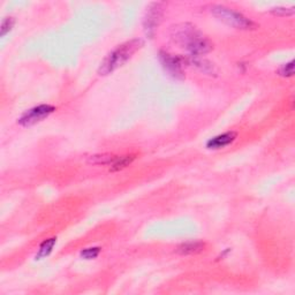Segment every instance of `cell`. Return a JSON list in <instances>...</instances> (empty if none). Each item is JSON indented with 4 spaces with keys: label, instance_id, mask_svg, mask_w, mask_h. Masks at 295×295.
<instances>
[{
    "label": "cell",
    "instance_id": "1",
    "mask_svg": "<svg viewBox=\"0 0 295 295\" xmlns=\"http://www.w3.org/2000/svg\"><path fill=\"white\" fill-rule=\"evenodd\" d=\"M171 37L181 48L186 49L190 56L201 57L213 49L212 43L204 36L196 27L189 24L175 26L172 28Z\"/></svg>",
    "mask_w": 295,
    "mask_h": 295
},
{
    "label": "cell",
    "instance_id": "2",
    "mask_svg": "<svg viewBox=\"0 0 295 295\" xmlns=\"http://www.w3.org/2000/svg\"><path fill=\"white\" fill-rule=\"evenodd\" d=\"M142 45H143L142 40L135 38L121 44L120 47L113 50V51L108 54L101 63V67H99L98 70L99 75H108L117 71L118 68L124 66L125 63L128 61L141 48H142Z\"/></svg>",
    "mask_w": 295,
    "mask_h": 295
},
{
    "label": "cell",
    "instance_id": "3",
    "mask_svg": "<svg viewBox=\"0 0 295 295\" xmlns=\"http://www.w3.org/2000/svg\"><path fill=\"white\" fill-rule=\"evenodd\" d=\"M210 12L218 20L224 22V24L230 27H233L235 29L251 30L256 28V25L251 19H248L247 16H244L241 13L231 10L229 7L213 5L210 8Z\"/></svg>",
    "mask_w": 295,
    "mask_h": 295
},
{
    "label": "cell",
    "instance_id": "4",
    "mask_svg": "<svg viewBox=\"0 0 295 295\" xmlns=\"http://www.w3.org/2000/svg\"><path fill=\"white\" fill-rule=\"evenodd\" d=\"M163 12H164V10H163V4L161 3H152L147 8L143 20V27L145 35H147L149 38H152L153 36H155L158 26H160L162 22Z\"/></svg>",
    "mask_w": 295,
    "mask_h": 295
},
{
    "label": "cell",
    "instance_id": "5",
    "mask_svg": "<svg viewBox=\"0 0 295 295\" xmlns=\"http://www.w3.org/2000/svg\"><path fill=\"white\" fill-rule=\"evenodd\" d=\"M54 111H56V107L52 105H48V104L45 105L44 104V105L33 107L25 112L24 115L20 117V119L17 120V122L24 127L34 126L36 124H38V122L43 121L44 119H47V118L50 115H52Z\"/></svg>",
    "mask_w": 295,
    "mask_h": 295
},
{
    "label": "cell",
    "instance_id": "6",
    "mask_svg": "<svg viewBox=\"0 0 295 295\" xmlns=\"http://www.w3.org/2000/svg\"><path fill=\"white\" fill-rule=\"evenodd\" d=\"M160 60L163 68L170 76L178 80H183L185 78L184 74V62L185 60L180 57L172 56V54L161 52Z\"/></svg>",
    "mask_w": 295,
    "mask_h": 295
},
{
    "label": "cell",
    "instance_id": "7",
    "mask_svg": "<svg viewBox=\"0 0 295 295\" xmlns=\"http://www.w3.org/2000/svg\"><path fill=\"white\" fill-rule=\"evenodd\" d=\"M235 139H237V133H235V131H228V133L215 136V138L209 140L207 143V148L211 149V150L223 149L231 143H233Z\"/></svg>",
    "mask_w": 295,
    "mask_h": 295
},
{
    "label": "cell",
    "instance_id": "8",
    "mask_svg": "<svg viewBox=\"0 0 295 295\" xmlns=\"http://www.w3.org/2000/svg\"><path fill=\"white\" fill-rule=\"evenodd\" d=\"M187 61L190 63V65L196 67L198 71H201L202 73L207 75H217V68L213 65L212 62L206 60V59H202L201 57H195V56H190Z\"/></svg>",
    "mask_w": 295,
    "mask_h": 295
},
{
    "label": "cell",
    "instance_id": "9",
    "mask_svg": "<svg viewBox=\"0 0 295 295\" xmlns=\"http://www.w3.org/2000/svg\"><path fill=\"white\" fill-rule=\"evenodd\" d=\"M206 248V243L195 241V242H186L180 244V246L176 248V253L180 254V255H196V254L202 253Z\"/></svg>",
    "mask_w": 295,
    "mask_h": 295
},
{
    "label": "cell",
    "instance_id": "10",
    "mask_svg": "<svg viewBox=\"0 0 295 295\" xmlns=\"http://www.w3.org/2000/svg\"><path fill=\"white\" fill-rule=\"evenodd\" d=\"M135 155H126L122 157H117L116 161L111 164V172H118L126 169L135 160Z\"/></svg>",
    "mask_w": 295,
    "mask_h": 295
},
{
    "label": "cell",
    "instance_id": "11",
    "mask_svg": "<svg viewBox=\"0 0 295 295\" xmlns=\"http://www.w3.org/2000/svg\"><path fill=\"white\" fill-rule=\"evenodd\" d=\"M56 242H57L56 238L45 240V241L39 246L38 253H37V255H36V260H42V258L48 257L50 254H51Z\"/></svg>",
    "mask_w": 295,
    "mask_h": 295
},
{
    "label": "cell",
    "instance_id": "12",
    "mask_svg": "<svg viewBox=\"0 0 295 295\" xmlns=\"http://www.w3.org/2000/svg\"><path fill=\"white\" fill-rule=\"evenodd\" d=\"M116 156L110 153H103V155H95L89 158V164L94 165H111L116 161Z\"/></svg>",
    "mask_w": 295,
    "mask_h": 295
},
{
    "label": "cell",
    "instance_id": "13",
    "mask_svg": "<svg viewBox=\"0 0 295 295\" xmlns=\"http://www.w3.org/2000/svg\"><path fill=\"white\" fill-rule=\"evenodd\" d=\"M272 14L277 16H290L295 13L294 7H276L271 10Z\"/></svg>",
    "mask_w": 295,
    "mask_h": 295
},
{
    "label": "cell",
    "instance_id": "14",
    "mask_svg": "<svg viewBox=\"0 0 295 295\" xmlns=\"http://www.w3.org/2000/svg\"><path fill=\"white\" fill-rule=\"evenodd\" d=\"M99 253H101V248L98 247L87 248L81 252V257H83L84 260H94V258H96L99 255Z\"/></svg>",
    "mask_w": 295,
    "mask_h": 295
},
{
    "label": "cell",
    "instance_id": "15",
    "mask_svg": "<svg viewBox=\"0 0 295 295\" xmlns=\"http://www.w3.org/2000/svg\"><path fill=\"white\" fill-rule=\"evenodd\" d=\"M279 75L284 76V78H290V76H293L294 75V60L285 63V65L279 70Z\"/></svg>",
    "mask_w": 295,
    "mask_h": 295
},
{
    "label": "cell",
    "instance_id": "16",
    "mask_svg": "<svg viewBox=\"0 0 295 295\" xmlns=\"http://www.w3.org/2000/svg\"><path fill=\"white\" fill-rule=\"evenodd\" d=\"M13 26H14V19H13V17H6L2 24V29H0L2 30V33H0V36L4 37L6 34L10 33L13 28Z\"/></svg>",
    "mask_w": 295,
    "mask_h": 295
}]
</instances>
